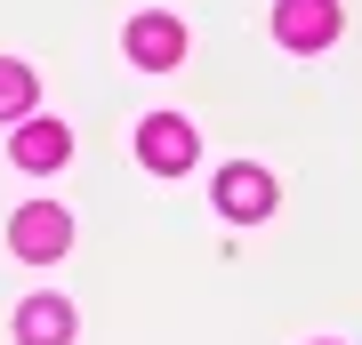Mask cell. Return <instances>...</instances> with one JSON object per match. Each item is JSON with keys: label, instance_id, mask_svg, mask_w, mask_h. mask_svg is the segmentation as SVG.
<instances>
[{"label": "cell", "instance_id": "1", "mask_svg": "<svg viewBox=\"0 0 362 345\" xmlns=\"http://www.w3.org/2000/svg\"><path fill=\"white\" fill-rule=\"evenodd\" d=\"M8 249L25 257V265H57V257L73 249V209H57V201H25L8 217Z\"/></svg>", "mask_w": 362, "mask_h": 345}, {"label": "cell", "instance_id": "2", "mask_svg": "<svg viewBox=\"0 0 362 345\" xmlns=\"http://www.w3.org/2000/svg\"><path fill=\"white\" fill-rule=\"evenodd\" d=\"M338 0H274V40L282 49H298V56H314V49H330L338 40Z\"/></svg>", "mask_w": 362, "mask_h": 345}, {"label": "cell", "instance_id": "3", "mask_svg": "<svg viewBox=\"0 0 362 345\" xmlns=\"http://www.w3.org/2000/svg\"><path fill=\"white\" fill-rule=\"evenodd\" d=\"M121 49H129V64H145V73H169V64H185V25L161 16V8H145V16H129Z\"/></svg>", "mask_w": 362, "mask_h": 345}, {"label": "cell", "instance_id": "4", "mask_svg": "<svg viewBox=\"0 0 362 345\" xmlns=\"http://www.w3.org/2000/svg\"><path fill=\"white\" fill-rule=\"evenodd\" d=\"M194 153H202V145H194V128H185L177 113H153V121L137 128V161L153 169V177H185Z\"/></svg>", "mask_w": 362, "mask_h": 345}, {"label": "cell", "instance_id": "5", "mask_svg": "<svg viewBox=\"0 0 362 345\" xmlns=\"http://www.w3.org/2000/svg\"><path fill=\"white\" fill-rule=\"evenodd\" d=\"M218 209H226L233 225H258V217H274V177H266V169H250V161L218 169Z\"/></svg>", "mask_w": 362, "mask_h": 345}, {"label": "cell", "instance_id": "6", "mask_svg": "<svg viewBox=\"0 0 362 345\" xmlns=\"http://www.w3.org/2000/svg\"><path fill=\"white\" fill-rule=\"evenodd\" d=\"M8 153H16V169H33V177H49V169H57V161L73 153V137H65L57 121H16Z\"/></svg>", "mask_w": 362, "mask_h": 345}, {"label": "cell", "instance_id": "7", "mask_svg": "<svg viewBox=\"0 0 362 345\" xmlns=\"http://www.w3.org/2000/svg\"><path fill=\"white\" fill-rule=\"evenodd\" d=\"M16 345H73V305L65 297H25L16 305Z\"/></svg>", "mask_w": 362, "mask_h": 345}, {"label": "cell", "instance_id": "8", "mask_svg": "<svg viewBox=\"0 0 362 345\" xmlns=\"http://www.w3.org/2000/svg\"><path fill=\"white\" fill-rule=\"evenodd\" d=\"M33 97H40V80H33V64H16V56H0V121H33Z\"/></svg>", "mask_w": 362, "mask_h": 345}, {"label": "cell", "instance_id": "9", "mask_svg": "<svg viewBox=\"0 0 362 345\" xmlns=\"http://www.w3.org/2000/svg\"><path fill=\"white\" fill-rule=\"evenodd\" d=\"M322 345H330V337H322Z\"/></svg>", "mask_w": 362, "mask_h": 345}]
</instances>
